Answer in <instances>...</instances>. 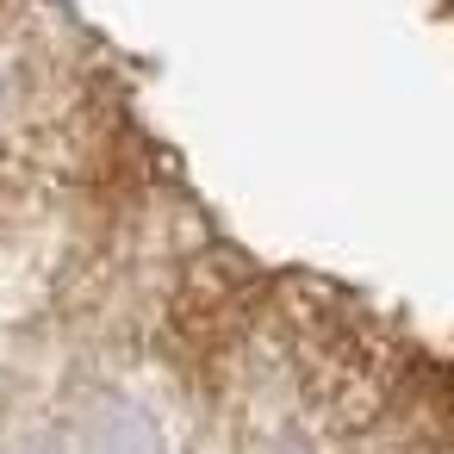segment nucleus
I'll list each match as a JSON object with an SVG mask.
<instances>
[{"mask_svg":"<svg viewBox=\"0 0 454 454\" xmlns=\"http://www.w3.org/2000/svg\"><path fill=\"white\" fill-rule=\"evenodd\" d=\"M88 454H162V435L156 423L137 411V404H106L94 417V435H88Z\"/></svg>","mask_w":454,"mask_h":454,"instance_id":"1","label":"nucleus"},{"mask_svg":"<svg viewBox=\"0 0 454 454\" xmlns=\"http://www.w3.org/2000/svg\"><path fill=\"white\" fill-rule=\"evenodd\" d=\"M0 113H7V75H0Z\"/></svg>","mask_w":454,"mask_h":454,"instance_id":"2","label":"nucleus"}]
</instances>
